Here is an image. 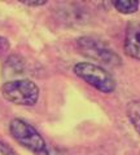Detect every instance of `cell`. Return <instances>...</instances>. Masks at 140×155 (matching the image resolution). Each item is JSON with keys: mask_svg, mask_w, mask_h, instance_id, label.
<instances>
[{"mask_svg": "<svg viewBox=\"0 0 140 155\" xmlns=\"http://www.w3.org/2000/svg\"><path fill=\"white\" fill-rule=\"evenodd\" d=\"M113 4L115 9L123 14H131L138 12L139 9V2H135V0H117V2H113Z\"/></svg>", "mask_w": 140, "mask_h": 155, "instance_id": "52a82bcc", "label": "cell"}, {"mask_svg": "<svg viewBox=\"0 0 140 155\" xmlns=\"http://www.w3.org/2000/svg\"><path fill=\"white\" fill-rule=\"evenodd\" d=\"M9 132L21 146L35 153L36 155H42L47 150V145L42 134L25 120L18 118L13 119L9 123Z\"/></svg>", "mask_w": 140, "mask_h": 155, "instance_id": "7a4b0ae2", "label": "cell"}, {"mask_svg": "<svg viewBox=\"0 0 140 155\" xmlns=\"http://www.w3.org/2000/svg\"><path fill=\"white\" fill-rule=\"evenodd\" d=\"M125 53L140 61V19L128 23L125 36Z\"/></svg>", "mask_w": 140, "mask_h": 155, "instance_id": "5b68a950", "label": "cell"}, {"mask_svg": "<svg viewBox=\"0 0 140 155\" xmlns=\"http://www.w3.org/2000/svg\"><path fill=\"white\" fill-rule=\"evenodd\" d=\"M9 41L7 40L5 38H3V36H0V57H3V56H5L8 51H9Z\"/></svg>", "mask_w": 140, "mask_h": 155, "instance_id": "ba28073f", "label": "cell"}, {"mask_svg": "<svg viewBox=\"0 0 140 155\" xmlns=\"http://www.w3.org/2000/svg\"><path fill=\"white\" fill-rule=\"evenodd\" d=\"M2 94L11 104L32 106L39 98V88L32 80L16 79L2 85Z\"/></svg>", "mask_w": 140, "mask_h": 155, "instance_id": "6da1fadb", "label": "cell"}, {"mask_svg": "<svg viewBox=\"0 0 140 155\" xmlns=\"http://www.w3.org/2000/svg\"><path fill=\"white\" fill-rule=\"evenodd\" d=\"M78 48L82 54H84L86 57L91 58V60H95L108 66L121 65L119 56L117 53H114L107 44H104L103 41L97 40V39L88 36L80 38L78 39Z\"/></svg>", "mask_w": 140, "mask_h": 155, "instance_id": "277c9868", "label": "cell"}, {"mask_svg": "<svg viewBox=\"0 0 140 155\" xmlns=\"http://www.w3.org/2000/svg\"><path fill=\"white\" fill-rule=\"evenodd\" d=\"M74 72L82 80L103 93H110L115 89V80L110 72L95 64L79 62L74 66Z\"/></svg>", "mask_w": 140, "mask_h": 155, "instance_id": "3957f363", "label": "cell"}, {"mask_svg": "<svg viewBox=\"0 0 140 155\" xmlns=\"http://www.w3.org/2000/svg\"><path fill=\"white\" fill-rule=\"evenodd\" d=\"M0 155H13V153L5 143L0 142Z\"/></svg>", "mask_w": 140, "mask_h": 155, "instance_id": "9c48e42d", "label": "cell"}, {"mask_svg": "<svg viewBox=\"0 0 140 155\" xmlns=\"http://www.w3.org/2000/svg\"><path fill=\"white\" fill-rule=\"evenodd\" d=\"M126 113L135 129H136V132L140 134V101L134 100L131 102H128Z\"/></svg>", "mask_w": 140, "mask_h": 155, "instance_id": "8992f818", "label": "cell"}, {"mask_svg": "<svg viewBox=\"0 0 140 155\" xmlns=\"http://www.w3.org/2000/svg\"><path fill=\"white\" fill-rule=\"evenodd\" d=\"M22 4H26V5H30V7H39V5H44L47 3L46 0H40V2H27V0H21Z\"/></svg>", "mask_w": 140, "mask_h": 155, "instance_id": "30bf717a", "label": "cell"}]
</instances>
